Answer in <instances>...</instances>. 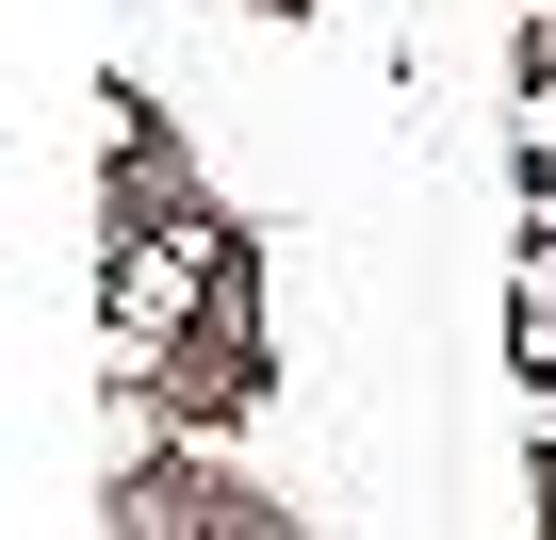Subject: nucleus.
Wrapping results in <instances>:
<instances>
[{"label":"nucleus","mask_w":556,"mask_h":540,"mask_svg":"<svg viewBox=\"0 0 556 540\" xmlns=\"http://www.w3.org/2000/svg\"><path fill=\"white\" fill-rule=\"evenodd\" d=\"M523 148H540V164H556V83H540V99H523Z\"/></svg>","instance_id":"1"}]
</instances>
